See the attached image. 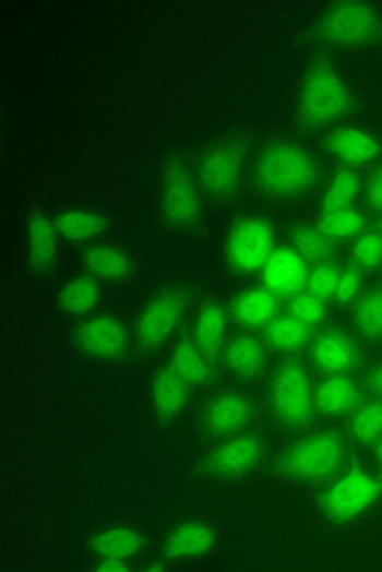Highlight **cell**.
<instances>
[{
  "label": "cell",
  "mask_w": 382,
  "mask_h": 572,
  "mask_svg": "<svg viewBox=\"0 0 382 572\" xmlns=\"http://www.w3.org/2000/svg\"><path fill=\"white\" fill-rule=\"evenodd\" d=\"M355 321L358 329L368 337L382 335V286L365 295L357 306Z\"/></svg>",
  "instance_id": "34"
},
{
  "label": "cell",
  "mask_w": 382,
  "mask_h": 572,
  "mask_svg": "<svg viewBox=\"0 0 382 572\" xmlns=\"http://www.w3.org/2000/svg\"><path fill=\"white\" fill-rule=\"evenodd\" d=\"M211 355L201 350L194 342L186 341L177 344L170 358V368L189 384H203L213 377Z\"/></svg>",
  "instance_id": "24"
},
{
  "label": "cell",
  "mask_w": 382,
  "mask_h": 572,
  "mask_svg": "<svg viewBox=\"0 0 382 572\" xmlns=\"http://www.w3.org/2000/svg\"><path fill=\"white\" fill-rule=\"evenodd\" d=\"M377 455H378V462H380L382 466V439L380 440V442H378Z\"/></svg>",
  "instance_id": "42"
},
{
  "label": "cell",
  "mask_w": 382,
  "mask_h": 572,
  "mask_svg": "<svg viewBox=\"0 0 382 572\" xmlns=\"http://www.w3.org/2000/svg\"><path fill=\"white\" fill-rule=\"evenodd\" d=\"M338 275H341V272L334 265L322 262V264L315 265L312 271H309L306 288L319 298H331V296H334L335 288H337Z\"/></svg>",
  "instance_id": "37"
},
{
  "label": "cell",
  "mask_w": 382,
  "mask_h": 572,
  "mask_svg": "<svg viewBox=\"0 0 382 572\" xmlns=\"http://www.w3.org/2000/svg\"><path fill=\"white\" fill-rule=\"evenodd\" d=\"M308 261L293 248H278L262 269V281L276 298H295L308 284Z\"/></svg>",
  "instance_id": "12"
},
{
  "label": "cell",
  "mask_w": 382,
  "mask_h": 572,
  "mask_svg": "<svg viewBox=\"0 0 382 572\" xmlns=\"http://www.w3.org/2000/svg\"><path fill=\"white\" fill-rule=\"evenodd\" d=\"M319 228L332 239V241H342V239L358 238L363 235L365 216L354 206L347 208L325 210L321 216Z\"/></svg>",
  "instance_id": "30"
},
{
  "label": "cell",
  "mask_w": 382,
  "mask_h": 572,
  "mask_svg": "<svg viewBox=\"0 0 382 572\" xmlns=\"http://www.w3.org/2000/svg\"><path fill=\"white\" fill-rule=\"evenodd\" d=\"M100 288L91 277H74L59 289V306L69 314H87L97 306Z\"/></svg>",
  "instance_id": "28"
},
{
  "label": "cell",
  "mask_w": 382,
  "mask_h": 572,
  "mask_svg": "<svg viewBox=\"0 0 382 572\" xmlns=\"http://www.w3.org/2000/svg\"><path fill=\"white\" fill-rule=\"evenodd\" d=\"M232 315L246 327H266L278 315V298L265 286L246 289L234 299Z\"/></svg>",
  "instance_id": "19"
},
{
  "label": "cell",
  "mask_w": 382,
  "mask_h": 572,
  "mask_svg": "<svg viewBox=\"0 0 382 572\" xmlns=\"http://www.w3.org/2000/svg\"><path fill=\"white\" fill-rule=\"evenodd\" d=\"M214 544L216 535L210 525L203 522H183L170 532L164 550L172 560H190L213 550Z\"/></svg>",
  "instance_id": "17"
},
{
  "label": "cell",
  "mask_w": 382,
  "mask_h": 572,
  "mask_svg": "<svg viewBox=\"0 0 382 572\" xmlns=\"http://www.w3.org/2000/svg\"><path fill=\"white\" fill-rule=\"evenodd\" d=\"M314 400L315 407L325 416H342L357 407L360 391L345 374H331L314 391Z\"/></svg>",
  "instance_id": "21"
},
{
  "label": "cell",
  "mask_w": 382,
  "mask_h": 572,
  "mask_svg": "<svg viewBox=\"0 0 382 572\" xmlns=\"http://www.w3.org/2000/svg\"><path fill=\"white\" fill-rule=\"evenodd\" d=\"M381 32V16L373 7L363 2L334 3L318 22V35L322 41L345 48L368 45Z\"/></svg>",
  "instance_id": "4"
},
{
  "label": "cell",
  "mask_w": 382,
  "mask_h": 572,
  "mask_svg": "<svg viewBox=\"0 0 382 572\" xmlns=\"http://www.w3.org/2000/svg\"><path fill=\"white\" fill-rule=\"evenodd\" d=\"M293 249L306 261L324 262L332 254V239L314 226H299L293 233Z\"/></svg>",
  "instance_id": "31"
},
{
  "label": "cell",
  "mask_w": 382,
  "mask_h": 572,
  "mask_svg": "<svg viewBox=\"0 0 382 572\" xmlns=\"http://www.w3.org/2000/svg\"><path fill=\"white\" fill-rule=\"evenodd\" d=\"M351 107V92L341 72L329 64H315L306 74L299 94V117L308 127H327L341 120Z\"/></svg>",
  "instance_id": "2"
},
{
  "label": "cell",
  "mask_w": 382,
  "mask_h": 572,
  "mask_svg": "<svg viewBox=\"0 0 382 572\" xmlns=\"http://www.w3.org/2000/svg\"><path fill=\"white\" fill-rule=\"evenodd\" d=\"M272 404L279 420L301 427L311 420L315 409L311 378L302 365L288 361L276 370L272 381Z\"/></svg>",
  "instance_id": "6"
},
{
  "label": "cell",
  "mask_w": 382,
  "mask_h": 572,
  "mask_svg": "<svg viewBox=\"0 0 382 572\" xmlns=\"http://www.w3.org/2000/svg\"><path fill=\"white\" fill-rule=\"evenodd\" d=\"M329 150L348 166H367L380 154V143L370 131L358 127L335 130L327 140Z\"/></svg>",
  "instance_id": "16"
},
{
  "label": "cell",
  "mask_w": 382,
  "mask_h": 572,
  "mask_svg": "<svg viewBox=\"0 0 382 572\" xmlns=\"http://www.w3.org/2000/svg\"><path fill=\"white\" fill-rule=\"evenodd\" d=\"M85 267L94 277L104 281H123L130 275L131 259L115 246H95L85 252Z\"/></svg>",
  "instance_id": "27"
},
{
  "label": "cell",
  "mask_w": 382,
  "mask_h": 572,
  "mask_svg": "<svg viewBox=\"0 0 382 572\" xmlns=\"http://www.w3.org/2000/svg\"><path fill=\"white\" fill-rule=\"evenodd\" d=\"M55 223L59 235L69 241H91L107 228L105 216L87 208L64 210Z\"/></svg>",
  "instance_id": "25"
},
{
  "label": "cell",
  "mask_w": 382,
  "mask_h": 572,
  "mask_svg": "<svg viewBox=\"0 0 382 572\" xmlns=\"http://www.w3.org/2000/svg\"><path fill=\"white\" fill-rule=\"evenodd\" d=\"M312 361L325 373L344 374L357 365L358 348L344 332H324L312 345Z\"/></svg>",
  "instance_id": "15"
},
{
  "label": "cell",
  "mask_w": 382,
  "mask_h": 572,
  "mask_svg": "<svg viewBox=\"0 0 382 572\" xmlns=\"http://www.w3.org/2000/svg\"><path fill=\"white\" fill-rule=\"evenodd\" d=\"M370 384L373 388L374 393L382 400V365L374 368L373 373L370 377Z\"/></svg>",
  "instance_id": "41"
},
{
  "label": "cell",
  "mask_w": 382,
  "mask_h": 572,
  "mask_svg": "<svg viewBox=\"0 0 382 572\" xmlns=\"http://www.w3.org/2000/svg\"><path fill=\"white\" fill-rule=\"evenodd\" d=\"M97 570L105 572H121L130 570V564H128V561L107 560V558H104V560H100V563L97 564Z\"/></svg>",
  "instance_id": "40"
},
{
  "label": "cell",
  "mask_w": 382,
  "mask_h": 572,
  "mask_svg": "<svg viewBox=\"0 0 382 572\" xmlns=\"http://www.w3.org/2000/svg\"><path fill=\"white\" fill-rule=\"evenodd\" d=\"M255 179L270 195L295 196L314 186L318 166L305 147L276 143L266 147L256 160Z\"/></svg>",
  "instance_id": "1"
},
{
  "label": "cell",
  "mask_w": 382,
  "mask_h": 572,
  "mask_svg": "<svg viewBox=\"0 0 382 572\" xmlns=\"http://www.w3.org/2000/svg\"><path fill=\"white\" fill-rule=\"evenodd\" d=\"M351 436L361 443L380 442L382 439V403L363 404L351 417Z\"/></svg>",
  "instance_id": "33"
},
{
  "label": "cell",
  "mask_w": 382,
  "mask_h": 572,
  "mask_svg": "<svg viewBox=\"0 0 382 572\" xmlns=\"http://www.w3.org/2000/svg\"><path fill=\"white\" fill-rule=\"evenodd\" d=\"M186 293L166 289L154 296L138 319V341L146 348H157L172 337L186 314Z\"/></svg>",
  "instance_id": "8"
},
{
  "label": "cell",
  "mask_w": 382,
  "mask_h": 572,
  "mask_svg": "<svg viewBox=\"0 0 382 572\" xmlns=\"http://www.w3.org/2000/svg\"><path fill=\"white\" fill-rule=\"evenodd\" d=\"M289 314L312 329L324 321L325 315H327V308H325L324 299L312 295V293L301 291L291 299Z\"/></svg>",
  "instance_id": "35"
},
{
  "label": "cell",
  "mask_w": 382,
  "mask_h": 572,
  "mask_svg": "<svg viewBox=\"0 0 382 572\" xmlns=\"http://www.w3.org/2000/svg\"><path fill=\"white\" fill-rule=\"evenodd\" d=\"M345 460V443L335 432H318L286 450L282 456V472L301 481H321L331 478Z\"/></svg>",
  "instance_id": "3"
},
{
  "label": "cell",
  "mask_w": 382,
  "mask_h": 572,
  "mask_svg": "<svg viewBox=\"0 0 382 572\" xmlns=\"http://www.w3.org/2000/svg\"><path fill=\"white\" fill-rule=\"evenodd\" d=\"M189 386L172 368L159 371L151 388V397L156 413L164 419L180 416L189 403Z\"/></svg>",
  "instance_id": "20"
},
{
  "label": "cell",
  "mask_w": 382,
  "mask_h": 572,
  "mask_svg": "<svg viewBox=\"0 0 382 572\" xmlns=\"http://www.w3.org/2000/svg\"><path fill=\"white\" fill-rule=\"evenodd\" d=\"M262 456V442L255 436H237L217 446L206 460L213 475L229 478L249 472Z\"/></svg>",
  "instance_id": "13"
},
{
  "label": "cell",
  "mask_w": 382,
  "mask_h": 572,
  "mask_svg": "<svg viewBox=\"0 0 382 572\" xmlns=\"http://www.w3.org/2000/svg\"><path fill=\"white\" fill-rule=\"evenodd\" d=\"M224 360L227 367L239 377H256L265 367V348L255 337L240 335L227 344Z\"/></svg>",
  "instance_id": "23"
},
{
  "label": "cell",
  "mask_w": 382,
  "mask_h": 572,
  "mask_svg": "<svg viewBox=\"0 0 382 572\" xmlns=\"http://www.w3.org/2000/svg\"><path fill=\"white\" fill-rule=\"evenodd\" d=\"M226 331V312L219 305L211 302V305L204 306L200 314L196 315L193 327V342L207 355H214L223 347Z\"/></svg>",
  "instance_id": "26"
},
{
  "label": "cell",
  "mask_w": 382,
  "mask_h": 572,
  "mask_svg": "<svg viewBox=\"0 0 382 572\" xmlns=\"http://www.w3.org/2000/svg\"><path fill=\"white\" fill-rule=\"evenodd\" d=\"M273 251L275 233L266 219L256 216L240 219L227 236V262L234 271L242 274L262 271Z\"/></svg>",
  "instance_id": "7"
},
{
  "label": "cell",
  "mask_w": 382,
  "mask_h": 572,
  "mask_svg": "<svg viewBox=\"0 0 382 572\" xmlns=\"http://www.w3.org/2000/svg\"><path fill=\"white\" fill-rule=\"evenodd\" d=\"M92 548L100 560L130 561L143 548V537L131 527H108L98 532L92 541Z\"/></svg>",
  "instance_id": "22"
},
{
  "label": "cell",
  "mask_w": 382,
  "mask_h": 572,
  "mask_svg": "<svg viewBox=\"0 0 382 572\" xmlns=\"http://www.w3.org/2000/svg\"><path fill=\"white\" fill-rule=\"evenodd\" d=\"M58 228L48 216L35 215L26 226V251L32 267L48 272L58 258Z\"/></svg>",
  "instance_id": "18"
},
{
  "label": "cell",
  "mask_w": 382,
  "mask_h": 572,
  "mask_svg": "<svg viewBox=\"0 0 382 572\" xmlns=\"http://www.w3.org/2000/svg\"><path fill=\"white\" fill-rule=\"evenodd\" d=\"M75 344L91 357L114 360L127 350V327L114 315H94L79 325L75 331Z\"/></svg>",
  "instance_id": "11"
},
{
  "label": "cell",
  "mask_w": 382,
  "mask_h": 572,
  "mask_svg": "<svg viewBox=\"0 0 382 572\" xmlns=\"http://www.w3.org/2000/svg\"><path fill=\"white\" fill-rule=\"evenodd\" d=\"M160 206L167 222L177 228H189L200 218V193L180 163L170 164L164 174Z\"/></svg>",
  "instance_id": "9"
},
{
  "label": "cell",
  "mask_w": 382,
  "mask_h": 572,
  "mask_svg": "<svg viewBox=\"0 0 382 572\" xmlns=\"http://www.w3.org/2000/svg\"><path fill=\"white\" fill-rule=\"evenodd\" d=\"M252 417V404L242 394L224 393L214 397L204 410V424L216 436H232Z\"/></svg>",
  "instance_id": "14"
},
{
  "label": "cell",
  "mask_w": 382,
  "mask_h": 572,
  "mask_svg": "<svg viewBox=\"0 0 382 572\" xmlns=\"http://www.w3.org/2000/svg\"><path fill=\"white\" fill-rule=\"evenodd\" d=\"M360 177L350 169L341 170L335 174L334 179L325 190L322 206L325 210L347 208L360 193Z\"/></svg>",
  "instance_id": "32"
},
{
  "label": "cell",
  "mask_w": 382,
  "mask_h": 572,
  "mask_svg": "<svg viewBox=\"0 0 382 572\" xmlns=\"http://www.w3.org/2000/svg\"><path fill=\"white\" fill-rule=\"evenodd\" d=\"M361 285H363V281H361L360 272H358L357 269H345V271H342L341 275H338L334 298L337 299L338 302L348 305V302L355 301V299L358 298L361 291Z\"/></svg>",
  "instance_id": "38"
},
{
  "label": "cell",
  "mask_w": 382,
  "mask_h": 572,
  "mask_svg": "<svg viewBox=\"0 0 382 572\" xmlns=\"http://www.w3.org/2000/svg\"><path fill=\"white\" fill-rule=\"evenodd\" d=\"M354 259L358 267L377 269L382 264V236L378 233H363L354 246Z\"/></svg>",
  "instance_id": "36"
},
{
  "label": "cell",
  "mask_w": 382,
  "mask_h": 572,
  "mask_svg": "<svg viewBox=\"0 0 382 572\" xmlns=\"http://www.w3.org/2000/svg\"><path fill=\"white\" fill-rule=\"evenodd\" d=\"M311 329L291 314L276 315L266 325V341L279 351H296L308 344Z\"/></svg>",
  "instance_id": "29"
},
{
  "label": "cell",
  "mask_w": 382,
  "mask_h": 572,
  "mask_svg": "<svg viewBox=\"0 0 382 572\" xmlns=\"http://www.w3.org/2000/svg\"><path fill=\"white\" fill-rule=\"evenodd\" d=\"M367 196L370 205L382 212V166L374 170L373 176L368 180Z\"/></svg>",
  "instance_id": "39"
},
{
  "label": "cell",
  "mask_w": 382,
  "mask_h": 572,
  "mask_svg": "<svg viewBox=\"0 0 382 572\" xmlns=\"http://www.w3.org/2000/svg\"><path fill=\"white\" fill-rule=\"evenodd\" d=\"M243 151L234 143L211 147L200 160L201 186L214 196L236 192L242 179Z\"/></svg>",
  "instance_id": "10"
},
{
  "label": "cell",
  "mask_w": 382,
  "mask_h": 572,
  "mask_svg": "<svg viewBox=\"0 0 382 572\" xmlns=\"http://www.w3.org/2000/svg\"><path fill=\"white\" fill-rule=\"evenodd\" d=\"M381 494L382 482L377 475L351 468L325 489L321 504L332 521L348 522L373 508Z\"/></svg>",
  "instance_id": "5"
}]
</instances>
